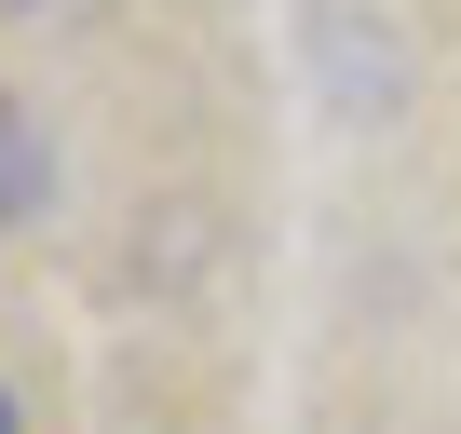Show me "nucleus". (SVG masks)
<instances>
[{
	"instance_id": "f257e3e1",
	"label": "nucleus",
	"mask_w": 461,
	"mask_h": 434,
	"mask_svg": "<svg viewBox=\"0 0 461 434\" xmlns=\"http://www.w3.org/2000/svg\"><path fill=\"white\" fill-rule=\"evenodd\" d=\"M14 190H28V149H14V122H0V217H14Z\"/></svg>"
},
{
	"instance_id": "f03ea898",
	"label": "nucleus",
	"mask_w": 461,
	"mask_h": 434,
	"mask_svg": "<svg viewBox=\"0 0 461 434\" xmlns=\"http://www.w3.org/2000/svg\"><path fill=\"white\" fill-rule=\"evenodd\" d=\"M0 434H14V393H0Z\"/></svg>"
}]
</instances>
